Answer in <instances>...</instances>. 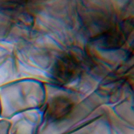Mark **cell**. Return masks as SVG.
<instances>
[{"label":"cell","instance_id":"cell-1","mask_svg":"<svg viewBox=\"0 0 134 134\" xmlns=\"http://www.w3.org/2000/svg\"><path fill=\"white\" fill-rule=\"evenodd\" d=\"M77 68L76 63L73 59L65 58L58 63L54 71V76L60 81L70 80L76 74Z\"/></svg>","mask_w":134,"mask_h":134}]
</instances>
